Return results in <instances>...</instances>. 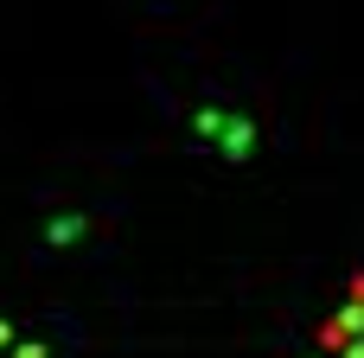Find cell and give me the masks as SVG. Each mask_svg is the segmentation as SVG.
I'll list each match as a JSON object with an SVG mask.
<instances>
[{
  "instance_id": "obj_3",
  "label": "cell",
  "mask_w": 364,
  "mask_h": 358,
  "mask_svg": "<svg viewBox=\"0 0 364 358\" xmlns=\"http://www.w3.org/2000/svg\"><path fill=\"white\" fill-rule=\"evenodd\" d=\"M224 122H230V115H218V109H198V115H192V128H198V135H211V141L224 135Z\"/></svg>"
},
{
  "instance_id": "obj_1",
  "label": "cell",
  "mask_w": 364,
  "mask_h": 358,
  "mask_svg": "<svg viewBox=\"0 0 364 358\" xmlns=\"http://www.w3.org/2000/svg\"><path fill=\"white\" fill-rule=\"evenodd\" d=\"M218 147H224L230 160H243V154L256 147V128H250L243 115H230V122H224V135H218Z\"/></svg>"
},
{
  "instance_id": "obj_4",
  "label": "cell",
  "mask_w": 364,
  "mask_h": 358,
  "mask_svg": "<svg viewBox=\"0 0 364 358\" xmlns=\"http://www.w3.org/2000/svg\"><path fill=\"white\" fill-rule=\"evenodd\" d=\"M13 358H51V352H45V346L32 339V346H13Z\"/></svg>"
},
{
  "instance_id": "obj_2",
  "label": "cell",
  "mask_w": 364,
  "mask_h": 358,
  "mask_svg": "<svg viewBox=\"0 0 364 358\" xmlns=\"http://www.w3.org/2000/svg\"><path fill=\"white\" fill-rule=\"evenodd\" d=\"M77 237H83V218H77V211H64V218L51 224V243H77Z\"/></svg>"
}]
</instances>
